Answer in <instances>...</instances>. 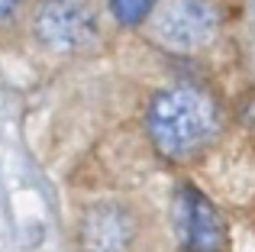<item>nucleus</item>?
<instances>
[{
    "instance_id": "nucleus-1",
    "label": "nucleus",
    "mask_w": 255,
    "mask_h": 252,
    "mask_svg": "<svg viewBox=\"0 0 255 252\" xmlns=\"http://www.w3.org/2000/svg\"><path fill=\"white\" fill-rule=\"evenodd\" d=\"M149 136L162 155L184 162L204 152L220 132V110L210 94L197 88H171L152 101Z\"/></svg>"
},
{
    "instance_id": "nucleus-2",
    "label": "nucleus",
    "mask_w": 255,
    "mask_h": 252,
    "mask_svg": "<svg viewBox=\"0 0 255 252\" xmlns=\"http://www.w3.org/2000/svg\"><path fill=\"white\" fill-rule=\"evenodd\" d=\"M220 16L207 0H165L152 19V36L171 52H197L213 42Z\"/></svg>"
},
{
    "instance_id": "nucleus-3",
    "label": "nucleus",
    "mask_w": 255,
    "mask_h": 252,
    "mask_svg": "<svg viewBox=\"0 0 255 252\" xmlns=\"http://www.w3.org/2000/svg\"><path fill=\"white\" fill-rule=\"evenodd\" d=\"M36 36L55 52H81L97 42V19L87 0H42L36 10Z\"/></svg>"
},
{
    "instance_id": "nucleus-4",
    "label": "nucleus",
    "mask_w": 255,
    "mask_h": 252,
    "mask_svg": "<svg viewBox=\"0 0 255 252\" xmlns=\"http://www.w3.org/2000/svg\"><path fill=\"white\" fill-rule=\"evenodd\" d=\"M171 227L178 243L187 252H223L226 249V223L220 210L200 191L181 188L171 204Z\"/></svg>"
},
{
    "instance_id": "nucleus-5",
    "label": "nucleus",
    "mask_w": 255,
    "mask_h": 252,
    "mask_svg": "<svg viewBox=\"0 0 255 252\" xmlns=\"http://www.w3.org/2000/svg\"><path fill=\"white\" fill-rule=\"evenodd\" d=\"M136 223L117 204H100L84 214L81 223V249L84 252H129Z\"/></svg>"
},
{
    "instance_id": "nucleus-6",
    "label": "nucleus",
    "mask_w": 255,
    "mask_h": 252,
    "mask_svg": "<svg viewBox=\"0 0 255 252\" xmlns=\"http://www.w3.org/2000/svg\"><path fill=\"white\" fill-rule=\"evenodd\" d=\"M152 3H155V0H110L113 16H117L123 26H136V23H142L145 13L152 10Z\"/></svg>"
},
{
    "instance_id": "nucleus-7",
    "label": "nucleus",
    "mask_w": 255,
    "mask_h": 252,
    "mask_svg": "<svg viewBox=\"0 0 255 252\" xmlns=\"http://www.w3.org/2000/svg\"><path fill=\"white\" fill-rule=\"evenodd\" d=\"M19 6H23V0H0V23L13 19L19 13Z\"/></svg>"
}]
</instances>
